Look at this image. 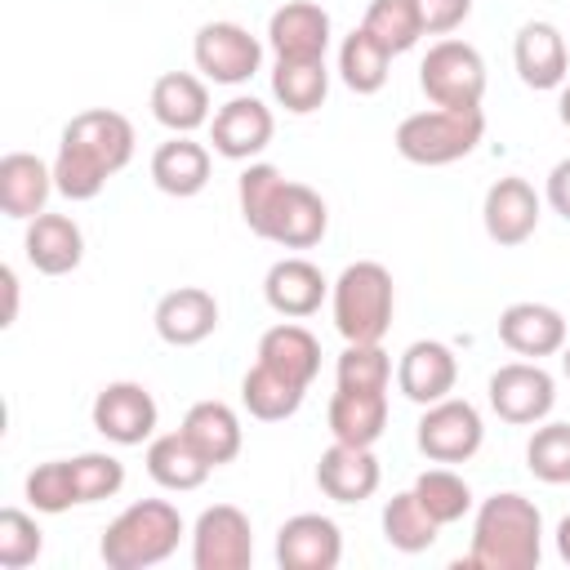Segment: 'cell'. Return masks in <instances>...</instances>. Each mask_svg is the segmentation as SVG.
<instances>
[{"instance_id": "1", "label": "cell", "mask_w": 570, "mask_h": 570, "mask_svg": "<svg viewBox=\"0 0 570 570\" xmlns=\"http://www.w3.org/2000/svg\"><path fill=\"white\" fill-rule=\"evenodd\" d=\"M236 196L245 227L285 249H312L330 227L325 200L307 183H289L276 165H249L236 183Z\"/></svg>"}, {"instance_id": "2", "label": "cell", "mask_w": 570, "mask_h": 570, "mask_svg": "<svg viewBox=\"0 0 570 570\" xmlns=\"http://www.w3.org/2000/svg\"><path fill=\"white\" fill-rule=\"evenodd\" d=\"M134 156V125L120 111L94 107L67 120L58 156H53V187L67 200H94L111 174H120Z\"/></svg>"}, {"instance_id": "3", "label": "cell", "mask_w": 570, "mask_h": 570, "mask_svg": "<svg viewBox=\"0 0 570 570\" xmlns=\"http://www.w3.org/2000/svg\"><path fill=\"white\" fill-rule=\"evenodd\" d=\"M539 557H543V517H539V508L517 490L490 494L476 508V521H472L468 566H476V570H534Z\"/></svg>"}, {"instance_id": "4", "label": "cell", "mask_w": 570, "mask_h": 570, "mask_svg": "<svg viewBox=\"0 0 570 570\" xmlns=\"http://www.w3.org/2000/svg\"><path fill=\"white\" fill-rule=\"evenodd\" d=\"M178 534H183V517L174 503L138 499L102 530L98 552L111 570H147V566H160L178 548Z\"/></svg>"}, {"instance_id": "5", "label": "cell", "mask_w": 570, "mask_h": 570, "mask_svg": "<svg viewBox=\"0 0 570 570\" xmlns=\"http://www.w3.org/2000/svg\"><path fill=\"white\" fill-rule=\"evenodd\" d=\"M392 307H396V289H392V272L374 258L347 263L334 281V330L347 343H379L392 325Z\"/></svg>"}, {"instance_id": "6", "label": "cell", "mask_w": 570, "mask_h": 570, "mask_svg": "<svg viewBox=\"0 0 570 570\" xmlns=\"http://www.w3.org/2000/svg\"><path fill=\"white\" fill-rule=\"evenodd\" d=\"M485 134L481 107H432L396 125V151L410 165H450L463 160Z\"/></svg>"}, {"instance_id": "7", "label": "cell", "mask_w": 570, "mask_h": 570, "mask_svg": "<svg viewBox=\"0 0 570 570\" xmlns=\"http://www.w3.org/2000/svg\"><path fill=\"white\" fill-rule=\"evenodd\" d=\"M419 85L432 107H481L485 62L468 40H436L419 67Z\"/></svg>"}, {"instance_id": "8", "label": "cell", "mask_w": 570, "mask_h": 570, "mask_svg": "<svg viewBox=\"0 0 570 570\" xmlns=\"http://www.w3.org/2000/svg\"><path fill=\"white\" fill-rule=\"evenodd\" d=\"M254 530L236 503H214L196 517L191 530V566L196 570H249Z\"/></svg>"}, {"instance_id": "9", "label": "cell", "mask_w": 570, "mask_h": 570, "mask_svg": "<svg viewBox=\"0 0 570 570\" xmlns=\"http://www.w3.org/2000/svg\"><path fill=\"white\" fill-rule=\"evenodd\" d=\"M552 405H557V383L539 361H512L490 374V410L503 423L517 428L539 423L552 414Z\"/></svg>"}, {"instance_id": "10", "label": "cell", "mask_w": 570, "mask_h": 570, "mask_svg": "<svg viewBox=\"0 0 570 570\" xmlns=\"http://www.w3.org/2000/svg\"><path fill=\"white\" fill-rule=\"evenodd\" d=\"M485 441V428H481V414L472 401H432L419 419V450L432 459V463H468Z\"/></svg>"}, {"instance_id": "11", "label": "cell", "mask_w": 570, "mask_h": 570, "mask_svg": "<svg viewBox=\"0 0 570 570\" xmlns=\"http://www.w3.org/2000/svg\"><path fill=\"white\" fill-rule=\"evenodd\" d=\"M191 58L214 85H245L263 62V45L240 22H205L196 31Z\"/></svg>"}, {"instance_id": "12", "label": "cell", "mask_w": 570, "mask_h": 570, "mask_svg": "<svg viewBox=\"0 0 570 570\" xmlns=\"http://www.w3.org/2000/svg\"><path fill=\"white\" fill-rule=\"evenodd\" d=\"M94 428L116 445H142L156 432V401L142 383H107L94 396Z\"/></svg>"}, {"instance_id": "13", "label": "cell", "mask_w": 570, "mask_h": 570, "mask_svg": "<svg viewBox=\"0 0 570 570\" xmlns=\"http://www.w3.org/2000/svg\"><path fill=\"white\" fill-rule=\"evenodd\" d=\"M281 570H334L343 561V534L321 512H298L276 530Z\"/></svg>"}, {"instance_id": "14", "label": "cell", "mask_w": 570, "mask_h": 570, "mask_svg": "<svg viewBox=\"0 0 570 570\" xmlns=\"http://www.w3.org/2000/svg\"><path fill=\"white\" fill-rule=\"evenodd\" d=\"M454 379H459V361L445 343L436 338H419L401 352V365H396V387L405 401L414 405H432V401H445L454 392Z\"/></svg>"}, {"instance_id": "15", "label": "cell", "mask_w": 570, "mask_h": 570, "mask_svg": "<svg viewBox=\"0 0 570 570\" xmlns=\"http://www.w3.org/2000/svg\"><path fill=\"white\" fill-rule=\"evenodd\" d=\"M481 218H485V236L494 245H525L539 227V196L525 178L508 174L485 191Z\"/></svg>"}, {"instance_id": "16", "label": "cell", "mask_w": 570, "mask_h": 570, "mask_svg": "<svg viewBox=\"0 0 570 570\" xmlns=\"http://www.w3.org/2000/svg\"><path fill=\"white\" fill-rule=\"evenodd\" d=\"M272 129H276V120L258 98H232L214 111L209 142L227 160H249L272 142Z\"/></svg>"}, {"instance_id": "17", "label": "cell", "mask_w": 570, "mask_h": 570, "mask_svg": "<svg viewBox=\"0 0 570 570\" xmlns=\"http://www.w3.org/2000/svg\"><path fill=\"white\" fill-rule=\"evenodd\" d=\"M218 330V303L200 285H178L156 303V334L169 347H196Z\"/></svg>"}, {"instance_id": "18", "label": "cell", "mask_w": 570, "mask_h": 570, "mask_svg": "<svg viewBox=\"0 0 570 570\" xmlns=\"http://www.w3.org/2000/svg\"><path fill=\"white\" fill-rule=\"evenodd\" d=\"M22 249H27V263L45 276H67L80 267L85 258V236L76 227V218L67 214H36L27 223V236H22Z\"/></svg>"}, {"instance_id": "19", "label": "cell", "mask_w": 570, "mask_h": 570, "mask_svg": "<svg viewBox=\"0 0 570 570\" xmlns=\"http://www.w3.org/2000/svg\"><path fill=\"white\" fill-rule=\"evenodd\" d=\"M316 485L334 503H361L379 490V459L370 454V445L334 441L316 463Z\"/></svg>"}, {"instance_id": "20", "label": "cell", "mask_w": 570, "mask_h": 570, "mask_svg": "<svg viewBox=\"0 0 570 570\" xmlns=\"http://www.w3.org/2000/svg\"><path fill=\"white\" fill-rule=\"evenodd\" d=\"M499 338L517 356H552L566 347V316L548 303H512L499 316Z\"/></svg>"}, {"instance_id": "21", "label": "cell", "mask_w": 570, "mask_h": 570, "mask_svg": "<svg viewBox=\"0 0 570 570\" xmlns=\"http://www.w3.org/2000/svg\"><path fill=\"white\" fill-rule=\"evenodd\" d=\"M267 45L276 58H325L330 45V13L312 0H289L267 22Z\"/></svg>"}, {"instance_id": "22", "label": "cell", "mask_w": 570, "mask_h": 570, "mask_svg": "<svg viewBox=\"0 0 570 570\" xmlns=\"http://www.w3.org/2000/svg\"><path fill=\"white\" fill-rule=\"evenodd\" d=\"M512 62L530 89H557L566 85V62H570L566 36L552 22H525L512 40Z\"/></svg>"}, {"instance_id": "23", "label": "cell", "mask_w": 570, "mask_h": 570, "mask_svg": "<svg viewBox=\"0 0 570 570\" xmlns=\"http://www.w3.org/2000/svg\"><path fill=\"white\" fill-rule=\"evenodd\" d=\"M53 187V165H45L40 156L31 151H9L0 160V209L9 218H36L45 214V200H49Z\"/></svg>"}, {"instance_id": "24", "label": "cell", "mask_w": 570, "mask_h": 570, "mask_svg": "<svg viewBox=\"0 0 570 570\" xmlns=\"http://www.w3.org/2000/svg\"><path fill=\"white\" fill-rule=\"evenodd\" d=\"M151 116L174 129V134H191L209 120V89L200 76L191 71H165L151 85Z\"/></svg>"}, {"instance_id": "25", "label": "cell", "mask_w": 570, "mask_h": 570, "mask_svg": "<svg viewBox=\"0 0 570 570\" xmlns=\"http://www.w3.org/2000/svg\"><path fill=\"white\" fill-rule=\"evenodd\" d=\"M263 298L281 316H312L321 307V298H325V276L307 258H281V263L267 267Z\"/></svg>"}, {"instance_id": "26", "label": "cell", "mask_w": 570, "mask_h": 570, "mask_svg": "<svg viewBox=\"0 0 570 570\" xmlns=\"http://www.w3.org/2000/svg\"><path fill=\"white\" fill-rule=\"evenodd\" d=\"M151 183L165 196H196L209 183V151L200 142H191L187 134H174L169 142H160L151 151Z\"/></svg>"}, {"instance_id": "27", "label": "cell", "mask_w": 570, "mask_h": 570, "mask_svg": "<svg viewBox=\"0 0 570 570\" xmlns=\"http://www.w3.org/2000/svg\"><path fill=\"white\" fill-rule=\"evenodd\" d=\"M258 361H263L267 370L285 374L289 383L307 387V383L316 379V370H321V343L312 338V330H303V325H294V321H281V325H272V330L258 338Z\"/></svg>"}, {"instance_id": "28", "label": "cell", "mask_w": 570, "mask_h": 570, "mask_svg": "<svg viewBox=\"0 0 570 570\" xmlns=\"http://www.w3.org/2000/svg\"><path fill=\"white\" fill-rule=\"evenodd\" d=\"M214 468L218 463H232L236 454H240V419H236V410L232 405H223V401H196L191 410H187V419H183V428H178Z\"/></svg>"}, {"instance_id": "29", "label": "cell", "mask_w": 570, "mask_h": 570, "mask_svg": "<svg viewBox=\"0 0 570 570\" xmlns=\"http://www.w3.org/2000/svg\"><path fill=\"white\" fill-rule=\"evenodd\" d=\"M214 472V463L183 436V432H165L147 441V476L165 490H196L205 485V476Z\"/></svg>"}, {"instance_id": "30", "label": "cell", "mask_w": 570, "mask_h": 570, "mask_svg": "<svg viewBox=\"0 0 570 570\" xmlns=\"http://www.w3.org/2000/svg\"><path fill=\"white\" fill-rule=\"evenodd\" d=\"M387 428V392H347L330 396V432L343 445H374Z\"/></svg>"}, {"instance_id": "31", "label": "cell", "mask_w": 570, "mask_h": 570, "mask_svg": "<svg viewBox=\"0 0 570 570\" xmlns=\"http://www.w3.org/2000/svg\"><path fill=\"white\" fill-rule=\"evenodd\" d=\"M272 94L285 111L294 116H307L325 102L330 94V71H325V58H276V71H272Z\"/></svg>"}, {"instance_id": "32", "label": "cell", "mask_w": 570, "mask_h": 570, "mask_svg": "<svg viewBox=\"0 0 570 570\" xmlns=\"http://www.w3.org/2000/svg\"><path fill=\"white\" fill-rule=\"evenodd\" d=\"M436 530L441 521L419 503L414 490H401L383 503V539L396 548V552H423L436 543Z\"/></svg>"}, {"instance_id": "33", "label": "cell", "mask_w": 570, "mask_h": 570, "mask_svg": "<svg viewBox=\"0 0 570 570\" xmlns=\"http://www.w3.org/2000/svg\"><path fill=\"white\" fill-rule=\"evenodd\" d=\"M387 67H392V53L365 27H356L338 45V76H343V85L352 94H379L387 85Z\"/></svg>"}, {"instance_id": "34", "label": "cell", "mask_w": 570, "mask_h": 570, "mask_svg": "<svg viewBox=\"0 0 570 570\" xmlns=\"http://www.w3.org/2000/svg\"><path fill=\"white\" fill-rule=\"evenodd\" d=\"M303 392H307V387L289 383L285 374L267 370L263 361L240 379V401H245V410H249L254 419H263V423H281V419H289V414L303 405Z\"/></svg>"}, {"instance_id": "35", "label": "cell", "mask_w": 570, "mask_h": 570, "mask_svg": "<svg viewBox=\"0 0 570 570\" xmlns=\"http://www.w3.org/2000/svg\"><path fill=\"white\" fill-rule=\"evenodd\" d=\"M361 27H365L392 58L405 53V49H414L419 36H423V18H419V4H414V0H370Z\"/></svg>"}, {"instance_id": "36", "label": "cell", "mask_w": 570, "mask_h": 570, "mask_svg": "<svg viewBox=\"0 0 570 570\" xmlns=\"http://www.w3.org/2000/svg\"><path fill=\"white\" fill-rule=\"evenodd\" d=\"M334 379L338 387L347 392H387V379H392V361L379 343H347L338 352V365H334Z\"/></svg>"}, {"instance_id": "37", "label": "cell", "mask_w": 570, "mask_h": 570, "mask_svg": "<svg viewBox=\"0 0 570 570\" xmlns=\"http://www.w3.org/2000/svg\"><path fill=\"white\" fill-rule=\"evenodd\" d=\"M414 494H419V503H423L441 525L463 521L468 508H472V490H468V481H463L459 472H450V468H428V472L414 481Z\"/></svg>"}, {"instance_id": "38", "label": "cell", "mask_w": 570, "mask_h": 570, "mask_svg": "<svg viewBox=\"0 0 570 570\" xmlns=\"http://www.w3.org/2000/svg\"><path fill=\"white\" fill-rule=\"evenodd\" d=\"M525 468L548 485H570V423L534 428L525 445Z\"/></svg>"}, {"instance_id": "39", "label": "cell", "mask_w": 570, "mask_h": 570, "mask_svg": "<svg viewBox=\"0 0 570 570\" xmlns=\"http://www.w3.org/2000/svg\"><path fill=\"white\" fill-rule=\"evenodd\" d=\"M27 503L36 512H67L71 503H80L76 494V476H71V459H53V463H40L36 472H27Z\"/></svg>"}, {"instance_id": "40", "label": "cell", "mask_w": 570, "mask_h": 570, "mask_svg": "<svg viewBox=\"0 0 570 570\" xmlns=\"http://www.w3.org/2000/svg\"><path fill=\"white\" fill-rule=\"evenodd\" d=\"M40 525L22 512V508H4L0 512V566L4 570H22L40 557Z\"/></svg>"}, {"instance_id": "41", "label": "cell", "mask_w": 570, "mask_h": 570, "mask_svg": "<svg viewBox=\"0 0 570 570\" xmlns=\"http://www.w3.org/2000/svg\"><path fill=\"white\" fill-rule=\"evenodd\" d=\"M71 476H76L80 503H98L125 485V463L111 454H80V459H71Z\"/></svg>"}, {"instance_id": "42", "label": "cell", "mask_w": 570, "mask_h": 570, "mask_svg": "<svg viewBox=\"0 0 570 570\" xmlns=\"http://www.w3.org/2000/svg\"><path fill=\"white\" fill-rule=\"evenodd\" d=\"M414 4L423 18V36H445L463 27V18L472 13V0H414Z\"/></svg>"}, {"instance_id": "43", "label": "cell", "mask_w": 570, "mask_h": 570, "mask_svg": "<svg viewBox=\"0 0 570 570\" xmlns=\"http://www.w3.org/2000/svg\"><path fill=\"white\" fill-rule=\"evenodd\" d=\"M548 205L570 223V156L557 160L552 174H548Z\"/></svg>"}, {"instance_id": "44", "label": "cell", "mask_w": 570, "mask_h": 570, "mask_svg": "<svg viewBox=\"0 0 570 570\" xmlns=\"http://www.w3.org/2000/svg\"><path fill=\"white\" fill-rule=\"evenodd\" d=\"M0 285H4V321L0 325H13L18 321V276H13V267H0Z\"/></svg>"}, {"instance_id": "45", "label": "cell", "mask_w": 570, "mask_h": 570, "mask_svg": "<svg viewBox=\"0 0 570 570\" xmlns=\"http://www.w3.org/2000/svg\"><path fill=\"white\" fill-rule=\"evenodd\" d=\"M557 552H561V561H570V517H561V525H557Z\"/></svg>"}, {"instance_id": "46", "label": "cell", "mask_w": 570, "mask_h": 570, "mask_svg": "<svg viewBox=\"0 0 570 570\" xmlns=\"http://www.w3.org/2000/svg\"><path fill=\"white\" fill-rule=\"evenodd\" d=\"M557 116H561V125L570 129V85L561 89V102H557Z\"/></svg>"}, {"instance_id": "47", "label": "cell", "mask_w": 570, "mask_h": 570, "mask_svg": "<svg viewBox=\"0 0 570 570\" xmlns=\"http://www.w3.org/2000/svg\"><path fill=\"white\" fill-rule=\"evenodd\" d=\"M561 370H566V379H570V343L561 347Z\"/></svg>"}]
</instances>
